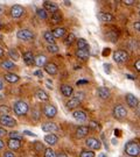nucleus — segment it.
Here are the masks:
<instances>
[{
    "label": "nucleus",
    "instance_id": "obj_1",
    "mask_svg": "<svg viewBox=\"0 0 140 157\" xmlns=\"http://www.w3.org/2000/svg\"><path fill=\"white\" fill-rule=\"evenodd\" d=\"M125 152L132 157L139 156L140 154V146L137 141H129L125 144Z\"/></svg>",
    "mask_w": 140,
    "mask_h": 157
},
{
    "label": "nucleus",
    "instance_id": "obj_2",
    "mask_svg": "<svg viewBox=\"0 0 140 157\" xmlns=\"http://www.w3.org/2000/svg\"><path fill=\"white\" fill-rule=\"evenodd\" d=\"M28 112V105L26 101L19 100L17 102H14V113L21 117V115H25L26 113Z\"/></svg>",
    "mask_w": 140,
    "mask_h": 157
},
{
    "label": "nucleus",
    "instance_id": "obj_3",
    "mask_svg": "<svg viewBox=\"0 0 140 157\" xmlns=\"http://www.w3.org/2000/svg\"><path fill=\"white\" fill-rule=\"evenodd\" d=\"M113 59L117 63L122 64V63H125L127 59H129V54L125 50H117L114 54H113Z\"/></svg>",
    "mask_w": 140,
    "mask_h": 157
},
{
    "label": "nucleus",
    "instance_id": "obj_4",
    "mask_svg": "<svg viewBox=\"0 0 140 157\" xmlns=\"http://www.w3.org/2000/svg\"><path fill=\"white\" fill-rule=\"evenodd\" d=\"M126 115H127V111L122 105H117V106L113 108V117L116 119H118V120H122V119L126 118Z\"/></svg>",
    "mask_w": 140,
    "mask_h": 157
},
{
    "label": "nucleus",
    "instance_id": "obj_5",
    "mask_svg": "<svg viewBox=\"0 0 140 157\" xmlns=\"http://www.w3.org/2000/svg\"><path fill=\"white\" fill-rule=\"evenodd\" d=\"M0 124L5 127H10V128H13L17 126V121L15 119H13L10 115H1L0 117Z\"/></svg>",
    "mask_w": 140,
    "mask_h": 157
},
{
    "label": "nucleus",
    "instance_id": "obj_6",
    "mask_svg": "<svg viewBox=\"0 0 140 157\" xmlns=\"http://www.w3.org/2000/svg\"><path fill=\"white\" fill-rule=\"evenodd\" d=\"M17 36L18 39L22 40V41H30L34 39V34L28 29H20L17 33Z\"/></svg>",
    "mask_w": 140,
    "mask_h": 157
},
{
    "label": "nucleus",
    "instance_id": "obj_7",
    "mask_svg": "<svg viewBox=\"0 0 140 157\" xmlns=\"http://www.w3.org/2000/svg\"><path fill=\"white\" fill-rule=\"evenodd\" d=\"M25 14V8L21 5H14L11 8V15L14 19H19Z\"/></svg>",
    "mask_w": 140,
    "mask_h": 157
},
{
    "label": "nucleus",
    "instance_id": "obj_8",
    "mask_svg": "<svg viewBox=\"0 0 140 157\" xmlns=\"http://www.w3.org/2000/svg\"><path fill=\"white\" fill-rule=\"evenodd\" d=\"M85 144L89 147L90 149H92V150H99V148H101V146H102L101 141L98 140V139H95V137H89V139H86Z\"/></svg>",
    "mask_w": 140,
    "mask_h": 157
},
{
    "label": "nucleus",
    "instance_id": "obj_9",
    "mask_svg": "<svg viewBox=\"0 0 140 157\" xmlns=\"http://www.w3.org/2000/svg\"><path fill=\"white\" fill-rule=\"evenodd\" d=\"M43 113H45V115L47 118H54L56 115V113H57V108H56L54 105H50V104H48V105H46L43 107Z\"/></svg>",
    "mask_w": 140,
    "mask_h": 157
},
{
    "label": "nucleus",
    "instance_id": "obj_10",
    "mask_svg": "<svg viewBox=\"0 0 140 157\" xmlns=\"http://www.w3.org/2000/svg\"><path fill=\"white\" fill-rule=\"evenodd\" d=\"M42 130L46 132V133H50V134H54L55 132L58 130V126L54 122H46V124H42Z\"/></svg>",
    "mask_w": 140,
    "mask_h": 157
},
{
    "label": "nucleus",
    "instance_id": "obj_11",
    "mask_svg": "<svg viewBox=\"0 0 140 157\" xmlns=\"http://www.w3.org/2000/svg\"><path fill=\"white\" fill-rule=\"evenodd\" d=\"M43 10L50 12V13L54 14L56 12H58V5L55 4V2H51V1H45V4H43Z\"/></svg>",
    "mask_w": 140,
    "mask_h": 157
},
{
    "label": "nucleus",
    "instance_id": "obj_12",
    "mask_svg": "<svg viewBox=\"0 0 140 157\" xmlns=\"http://www.w3.org/2000/svg\"><path fill=\"white\" fill-rule=\"evenodd\" d=\"M125 99H126V102H127V105L130 107H138V104H139V100H138V98H135V95H133L132 93H127L126 97H125Z\"/></svg>",
    "mask_w": 140,
    "mask_h": 157
},
{
    "label": "nucleus",
    "instance_id": "obj_13",
    "mask_svg": "<svg viewBox=\"0 0 140 157\" xmlns=\"http://www.w3.org/2000/svg\"><path fill=\"white\" fill-rule=\"evenodd\" d=\"M88 134H89V127H86V126H79L78 128L76 129V137L77 139H83Z\"/></svg>",
    "mask_w": 140,
    "mask_h": 157
},
{
    "label": "nucleus",
    "instance_id": "obj_14",
    "mask_svg": "<svg viewBox=\"0 0 140 157\" xmlns=\"http://www.w3.org/2000/svg\"><path fill=\"white\" fill-rule=\"evenodd\" d=\"M97 17H98V19L101 20L102 22H111V21H113V19H114L112 14H110V13H104V12L98 13Z\"/></svg>",
    "mask_w": 140,
    "mask_h": 157
},
{
    "label": "nucleus",
    "instance_id": "obj_15",
    "mask_svg": "<svg viewBox=\"0 0 140 157\" xmlns=\"http://www.w3.org/2000/svg\"><path fill=\"white\" fill-rule=\"evenodd\" d=\"M76 56H77V58L82 59V61H86L90 57L89 49H78L76 51Z\"/></svg>",
    "mask_w": 140,
    "mask_h": 157
},
{
    "label": "nucleus",
    "instance_id": "obj_16",
    "mask_svg": "<svg viewBox=\"0 0 140 157\" xmlns=\"http://www.w3.org/2000/svg\"><path fill=\"white\" fill-rule=\"evenodd\" d=\"M45 70H46V72L48 73V75H50V76L56 75L57 71H58V69H57V67H56V64H54V63H47V64L45 65Z\"/></svg>",
    "mask_w": 140,
    "mask_h": 157
},
{
    "label": "nucleus",
    "instance_id": "obj_17",
    "mask_svg": "<svg viewBox=\"0 0 140 157\" xmlns=\"http://www.w3.org/2000/svg\"><path fill=\"white\" fill-rule=\"evenodd\" d=\"M61 92H62V94L64 95V97H71L73 95V87L70 86V85H67V84H63L61 85Z\"/></svg>",
    "mask_w": 140,
    "mask_h": 157
},
{
    "label": "nucleus",
    "instance_id": "obj_18",
    "mask_svg": "<svg viewBox=\"0 0 140 157\" xmlns=\"http://www.w3.org/2000/svg\"><path fill=\"white\" fill-rule=\"evenodd\" d=\"M73 117L75 120H77L79 122H83V121L86 120V114H85L84 111H75L73 113Z\"/></svg>",
    "mask_w": 140,
    "mask_h": 157
},
{
    "label": "nucleus",
    "instance_id": "obj_19",
    "mask_svg": "<svg viewBox=\"0 0 140 157\" xmlns=\"http://www.w3.org/2000/svg\"><path fill=\"white\" fill-rule=\"evenodd\" d=\"M23 62L27 65H33L34 64V55L32 51H27L23 54Z\"/></svg>",
    "mask_w": 140,
    "mask_h": 157
},
{
    "label": "nucleus",
    "instance_id": "obj_20",
    "mask_svg": "<svg viewBox=\"0 0 140 157\" xmlns=\"http://www.w3.org/2000/svg\"><path fill=\"white\" fill-rule=\"evenodd\" d=\"M97 93H98L99 98H102V99H107V98L110 97V90H109L107 87H104V86L99 87V89L97 90Z\"/></svg>",
    "mask_w": 140,
    "mask_h": 157
},
{
    "label": "nucleus",
    "instance_id": "obj_21",
    "mask_svg": "<svg viewBox=\"0 0 140 157\" xmlns=\"http://www.w3.org/2000/svg\"><path fill=\"white\" fill-rule=\"evenodd\" d=\"M34 63L38 67H45L47 64V57L45 55H39L38 57H34Z\"/></svg>",
    "mask_w": 140,
    "mask_h": 157
},
{
    "label": "nucleus",
    "instance_id": "obj_22",
    "mask_svg": "<svg viewBox=\"0 0 140 157\" xmlns=\"http://www.w3.org/2000/svg\"><path fill=\"white\" fill-rule=\"evenodd\" d=\"M45 141L48 143V144H50V146H54L57 143V141H58V137L56 136L55 134H47L45 136Z\"/></svg>",
    "mask_w": 140,
    "mask_h": 157
},
{
    "label": "nucleus",
    "instance_id": "obj_23",
    "mask_svg": "<svg viewBox=\"0 0 140 157\" xmlns=\"http://www.w3.org/2000/svg\"><path fill=\"white\" fill-rule=\"evenodd\" d=\"M21 147V142L18 140H13V139H10L8 140V148L11 150H19Z\"/></svg>",
    "mask_w": 140,
    "mask_h": 157
},
{
    "label": "nucleus",
    "instance_id": "obj_24",
    "mask_svg": "<svg viewBox=\"0 0 140 157\" xmlns=\"http://www.w3.org/2000/svg\"><path fill=\"white\" fill-rule=\"evenodd\" d=\"M5 79L8 82V83H18L19 82V76L18 75H15V73H5Z\"/></svg>",
    "mask_w": 140,
    "mask_h": 157
},
{
    "label": "nucleus",
    "instance_id": "obj_25",
    "mask_svg": "<svg viewBox=\"0 0 140 157\" xmlns=\"http://www.w3.org/2000/svg\"><path fill=\"white\" fill-rule=\"evenodd\" d=\"M79 104H81V101H79L76 97H74V98H71V99L67 102V107L69 109H74V108H76V107L78 106Z\"/></svg>",
    "mask_w": 140,
    "mask_h": 157
},
{
    "label": "nucleus",
    "instance_id": "obj_26",
    "mask_svg": "<svg viewBox=\"0 0 140 157\" xmlns=\"http://www.w3.org/2000/svg\"><path fill=\"white\" fill-rule=\"evenodd\" d=\"M51 33H53V36H54L55 39H60V37H63V36H64V34H66V28H62V27L60 28V27H58V28L54 29Z\"/></svg>",
    "mask_w": 140,
    "mask_h": 157
},
{
    "label": "nucleus",
    "instance_id": "obj_27",
    "mask_svg": "<svg viewBox=\"0 0 140 157\" xmlns=\"http://www.w3.org/2000/svg\"><path fill=\"white\" fill-rule=\"evenodd\" d=\"M36 98L41 101H48L49 100V95L46 93V91L43 90H38L36 91Z\"/></svg>",
    "mask_w": 140,
    "mask_h": 157
},
{
    "label": "nucleus",
    "instance_id": "obj_28",
    "mask_svg": "<svg viewBox=\"0 0 140 157\" xmlns=\"http://www.w3.org/2000/svg\"><path fill=\"white\" fill-rule=\"evenodd\" d=\"M43 37H45V40L48 42V44H53V43H55V37L53 36V33H51L50 30L45 32V34H43Z\"/></svg>",
    "mask_w": 140,
    "mask_h": 157
},
{
    "label": "nucleus",
    "instance_id": "obj_29",
    "mask_svg": "<svg viewBox=\"0 0 140 157\" xmlns=\"http://www.w3.org/2000/svg\"><path fill=\"white\" fill-rule=\"evenodd\" d=\"M77 47H78V49H89V44L84 39L77 40Z\"/></svg>",
    "mask_w": 140,
    "mask_h": 157
},
{
    "label": "nucleus",
    "instance_id": "obj_30",
    "mask_svg": "<svg viewBox=\"0 0 140 157\" xmlns=\"http://www.w3.org/2000/svg\"><path fill=\"white\" fill-rule=\"evenodd\" d=\"M8 55H10V57H11L12 59H14L15 62L19 59V52H18L17 49H10V51H8Z\"/></svg>",
    "mask_w": 140,
    "mask_h": 157
},
{
    "label": "nucleus",
    "instance_id": "obj_31",
    "mask_svg": "<svg viewBox=\"0 0 140 157\" xmlns=\"http://www.w3.org/2000/svg\"><path fill=\"white\" fill-rule=\"evenodd\" d=\"M75 39H76V37H75V34L70 33L67 36V39H66V41H64V43H66L67 45H71L74 42H75Z\"/></svg>",
    "mask_w": 140,
    "mask_h": 157
},
{
    "label": "nucleus",
    "instance_id": "obj_32",
    "mask_svg": "<svg viewBox=\"0 0 140 157\" xmlns=\"http://www.w3.org/2000/svg\"><path fill=\"white\" fill-rule=\"evenodd\" d=\"M10 139L21 141V140H22V135L20 134L19 132H11V133H10Z\"/></svg>",
    "mask_w": 140,
    "mask_h": 157
},
{
    "label": "nucleus",
    "instance_id": "obj_33",
    "mask_svg": "<svg viewBox=\"0 0 140 157\" xmlns=\"http://www.w3.org/2000/svg\"><path fill=\"white\" fill-rule=\"evenodd\" d=\"M1 67H4L5 70H12L13 67H14V64L10 61H5V62L1 63Z\"/></svg>",
    "mask_w": 140,
    "mask_h": 157
},
{
    "label": "nucleus",
    "instance_id": "obj_34",
    "mask_svg": "<svg viewBox=\"0 0 140 157\" xmlns=\"http://www.w3.org/2000/svg\"><path fill=\"white\" fill-rule=\"evenodd\" d=\"M51 20H53V22H54V23H58L62 20L61 13H58V12L54 13V14H53V17H51Z\"/></svg>",
    "mask_w": 140,
    "mask_h": 157
},
{
    "label": "nucleus",
    "instance_id": "obj_35",
    "mask_svg": "<svg viewBox=\"0 0 140 157\" xmlns=\"http://www.w3.org/2000/svg\"><path fill=\"white\" fill-rule=\"evenodd\" d=\"M90 128L95 129V130H101L102 126L98 124V122H96V121H90L89 122V129Z\"/></svg>",
    "mask_w": 140,
    "mask_h": 157
},
{
    "label": "nucleus",
    "instance_id": "obj_36",
    "mask_svg": "<svg viewBox=\"0 0 140 157\" xmlns=\"http://www.w3.org/2000/svg\"><path fill=\"white\" fill-rule=\"evenodd\" d=\"M36 14H38V17L40 19H42V20H46L47 19V12L45 10H42V8H39L38 11H36Z\"/></svg>",
    "mask_w": 140,
    "mask_h": 157
},
{
    "label": "nucleus",
    "instance_id": "obj_37",
    "mask_svg": "<svg viewBox=\"0 0 140 157\" xmlns=\"http://www.w3.org/2000/svg\"><path fill=\"white\" fill-rule=\"evenodd\" d=\"M47 49H48V51L51 52V54H55V52L58 51V45L55 44V43H53V44H48Z\"/></svg>",
    "mask_w": 140,
    "mask_h": 157
},
{
    "label": "nucleus",
    "instance_id": "obj_38",
    "mask_svg": "<svg viewBox=\"0 0 140 157\" xmlns=\"http://www.w3.org/2000/svg\"><path fill=\"white\" fill-rule=\"evenodd\" d=\"M81 157H95V152L91 150H82L81 151Z\"/></svg>",
    "mask_w": 140,
    "mask_h": 157
},
{
    "label": "nucleus",
    "instance_id": "obj_39",
    "mask_svg": "<svg viewBox=\"0 0 140 157\" xmlns=\"http://www.w3.org/2000/svg\"><path fill=\"white\" fill-rule=\"evenodd\" d=\"M34 147H35V150H38L39 152H42L46 150L45 146H43L41 142H35V143H34Z\"/></svg>",
    "mask_w": 140,
    "mask_h": 157
},
{
    "label": "nucleus",
    "instance_id": "obj_40",
    "mask_svg": "<svg viewBox=\"0 0 140 157\" xmlns=\"http://www.w3.org/2000/svg\"><path fill=\"white\" fill-rule=\"evenodd\" d=\"M0 113H2V115H8L11 113V108L8 106H0Z\"/></svg>",
    "mask_w": 140,
    "mask_h": 157
},
{
    "label": "nucleus",
    "instance_id": "obj_41",
    "mask_svg": "<svg viewBox=\"0 0 140 157\" xmlns=\"http://www.w3.org/2000/svg\"><path fill=\"white\" fill-rule=\"evenodd\" d=\"M45 157H56V154L51 148H48L45 150Z\"/></svg>",
    "mask_w": 140,
    "mask_h": 157
},
{
    "label": "nucleus",
    "instance_id": "obj_42",
    "mask_svg": "<svg viewBox=\"0 0 140 157\" xmlns=\"http://www.w3.org/2000/svg\"><path fill=\"white\" fill-rule=\"evenodd\" d=\"M124 4L126 6H131L134 4V0H124Z\"/></svg>",
    "mask_w": 140,
    "mask_h": 157
},
{
    "label": "nucleus",
    "instance_id": "obj_43",
    "mask_svg": "<svg viewBox=\"0 0 140 157\" xmlns=\"http://www.w3.org/2000/svg\"><path fill=\"white\" fill-rule=\"evenodd\" d=\"M4 157H15V156H14V154L12 151H7V152H5Z\"/></svg>",
    "mask_w": 140,
    "mask_h": 157
},
{
    "label": "nucleus",
    "instance_id": "obj_44",
    "mask_svg": "<svg viewBox=\"0 0 140 157\" xmlns=\"http://www.w3.org/2000/svg\"><path fill=\"white\" fill-rule=\"evenodd\" d=\"M134 67H135V69H137V71H140V59H138V61L135 62Z\"/></svg>",
    "mask_w": 140,
    "mask_h": 157
},
{
    "label": "nucleus",
    "instance_id": "obj_45",
    "mask_svg": "<svg viewBox=\"0 0 140 157\" xmlns=\"http://www.w3.org/2000/svg\"><path fill=\"white\" fill-rule=\"evenodd\" d=\"M34 75H35V76H38V77H42V76H43L41 70H36V71L34 72Z\"/></svg>",
    "mask_w": 140,
    "mask_h": 157
},
{
    "label": "nucleus",
    "instance_id": "obj_46",
    "mask_svg": "<svg viewBox=\"0 0 140 157\" xmlns=\"http://www.w3.org/2000/svg\"><path fill=\"white\" fill-rule=\"evenodd\" d=\"M134 28H135V30H137V32H139V30H140V22H139V21H137V22L134 23Z\"/></svg>",
    "mask_w": 140,
    "mask_h": 157
},
{
    "label": "nucleus",
    "instance_id": "obj_47",
    "mask_svg": "<svg viewBox=\"0 0 140 157\" xmlns=\"http://www.w3.org/2000/svg\"><path fill=\"white\" fill-rule=\"evenodd\" d=\"M23 134L29 135V136H34V137H35V136H36V134H34V133H30V132H29V130H25V132H23Z\"/></svg>",
    "mask_w": 140,
    "mask_h": 157
},
{
    "label": "nucleus",
    "instance_id": "obj_48",
    "mask_svg": "<svg viewBox=\"0 0 140 157\" xmlns=\"http://www.w3.org/2000/svg\"><path fill=\"white\" fill-rule=\"evenodd\" d=\"M5 135H6V130L0 127V137H2V136H5Z\"/></svg>",
    "mask_w": 140,
    "mask_h": 157
},
{
    "label": "nucleus",
    "instance_id": "obj_49",
    "mask_svg": "<svg viewBox=\"0 0 140 157\" xmlns=\"http://www.w3.org/2000/svg\"><path fill=\"white\" fill-rule=\"evenodd\" d=\"M88 83V80H78L77 82V85H81V84H86Z\"/></svg>",
    "mask_w": 140,
    "mask_h": 157
},
{
    "label": "nucleus",
    "instance_id": "obj_50",
    "mask_svg": "<svg viewBox=\"0 0 140 157\" xmlns=\"http://www.w3.org/2000/svg\"><path fill=\"white\" fill-rule=\"evenodd\" d=\"M4 12H5V6L0 5V14H2Z\"/></svg>",
    "mask_w": 140,
    "mask_h": 157
},
{
    "label": "nucleus",
    "instance_id": "obj_51",
    "mask_svg": "<svg viewBox=\"0 0 140 157\" xmlns=\"http://www.w3.org/2000/svg\"><path fill=\"white\" fill-rule=\"evenodd\" d=\"M56 157H68V156H67V154H64V152H60Z\"/></svg>",
    "mask_w": 140,
    "mask_h": 157
},
{
    "label": "nucleus",
    "instance_id": "obj_52",
    "mask_svg": "<svg viewBox=\"0 0 140 157\" xmlns=\"http://www.w3.org/2000/svg\"><path fill=\"white\" fill-rule=\"evenodd\" d=\"M4 149V142L0 140V150H2Z\"/></svg>",
    "mask_w": 140,
    "mask_h": 157
},
{
    "label": "nucleus",
    "instance_id": "obj_53",
    "mask_svg": "<svg viewBox=\"0 0 140 157\" xmlns=\"http://www.w3.org/2000/svg\"><path fill=\"white\" fill-rule=\"evenodd\" d=\"M2 56H4V50H2V48L0 47V58H1Z\"/></svg>",
    "mask_w": 140,
    "mask_h": 157
},
{
    "label": "nucleus",
    "instance_id": "obj_54",
    "mask_svg": "<svg viewBox=\"0 0 140 157\" xmlns=\"http://www.w3.org/2000/svg\"><path fill=\"white\" fill-rule=\"evenodd\" d=\"M109 52H110L109 49H107V50H104V55H106V54H109Z\"/></svg>",
    "mask_w": 140,
    "mask_h": 157
},
{
    "label": "nucleus",
    "instance_id": "obj_55",
    "mask_svg": "<svg viewBox=\"0 0 140 157\" xmlns=\"http://www.w3.org/2000/svg\"><path fill=\"white\" fill-rule=\"evenodd\" d=\"M98 157H106V156H105V154H99V156Z\"/></svg>",
    "mask_w": 140,
    "mask_h": 157
},
{
    "label": "nucleus",
    "instance_id": "obj_56",
    "mask_svg": "<svg viewBox=\"0 0 140 157\" xmlns=\"http://www.w3.org/2000/svg\"><path fill=\"white\" fill-rule=\"evenodd\" d=\"M0 90H2V83H1V80H0Z\"/></svg>",
    "mask_w": 140,
    "mask_h": 157
},
{
    "label": "nucleus",
    "instance_id": "obj_57",
    "mask_svg": "<svg viewBox=\"0 0 140 157\" xmlns=\"http://www.w3.org/2000/svg\"><path fill=\"white\" fill-rule=\"evenodd\" d=\"M0 42H2V36L0 35Z\"/></svg>",
    "mask_w": 140,
    "mask_h": 157
},
{
    "label": "nucleus",
    "instance_id": "obj_58",
    "mask_svg": "<svg viewBox=\"0 0 140 157\" xmlns=\"http://www.w3.org/2000/svg\"><path fill=\"white\" fill-rule=\"evenodd\" d=\"M0 28H1V23H0Z\"/></svg>",
    "mask_w": 140,
    "mask_h": 157
}]
</instances>
